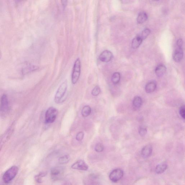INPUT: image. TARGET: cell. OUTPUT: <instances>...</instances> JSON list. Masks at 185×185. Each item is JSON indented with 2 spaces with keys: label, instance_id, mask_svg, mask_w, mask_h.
Wrapping results in <instances>:
<instances>
[{
  "label": "cell",
  "instance_id": "1",
  "mask_svg": "<svg viewBox=\"0 0 185 185\" xmlns=\"http://www.w3.org/2000/svg\"><path fill=\"white\" fill-rule=\"evenodd\" d=\"M67 80L63 82L60 85L55 94L54 101L57 104L63 102V99L67 89Z\"/></svg>",
  "mask_w": 185,
  "mask_h": 185
},
{
  "label": "cell",
  "instance_id": "2",
  "mask_svg": "<svg viewBox=\"0 0 185 185\" xmlns=\"http://www.w3.org/2000/svg\"><path fill=\"white\" fill-rule=\"evenodd\" d=\"M19 170L18 166H12L4 173L3 176V181L6 184L10 183L17 175Z\"/></svg>",
  "mask_w": 185,
  "mask_h": 185
},
{
  "label": "cell",
  "instance_id": "3",
  "mask_svg": "<svg viewBox=\"0 0 185 185\" xmlns=\"http://www.w3.org/2000/svg\"><path fill=\"white\" fill-rule=\"evenodd\" d=\"M9 110V102L8 97L5 94L1 96L0 100V116L5 118L8 114Z\"/></svg>",
  "mask_w": 185,
  "mask_h": 185
},
{
  "label": "cell",
  "instance_id": "4",
  "mask_svg": "<svg viewBox=\"0 0 185 185\" xmlns=\"http://www.w3.org/2000/svg\"><path fill=\"white\" fill-rule=\"evenodd\" d=\"M81 63L80 58H77L74 63L72 75V82L75 84L78 81L80 78L81 72Z\"/></svg>",
  "mask_w": 185,
  "mask_h": 185
},
{
  "label": "cell",
  "instance_id": "5",
  "mask_svg": "<svg viewBox=\"0 0 185 185\" xmlns=\"http://www.w3.org/2000/svg\"><path fill=\"white\" fill-rule=\"evenodd\" d=\"M15 128V123L13 122L4 134L0 137V151L2 149L3 146L6 142H8L11 137L14 131Z\"/></svg>",
  "mask_w": 185,
  "mask_h": 185
},
{
  "label": "cell",
  "instance_id": "6",
  "mask_svg": "<svg viewBox=\"0 0 185 185\" xmlns=\"http://www.w3.org/2000/svg\"><path fill=\"white\" fill-rule=\"evenodd\" d=\"M58 111L54 107H49L46 111L45 114V122L46 124H50L55 121L58 115Z\"/></svg>",
  "mask_w": 185,
  "mask_h": 185
},
{
  "label": "cell",
  "instance_id": "7",
  "mask_svg": "<svg viewBox=\"0 0 185 185\" xmlns=\"http://www.w3.org/2000/svg\"><path fill=\"white\" fill-rule=\"evenodd\" d=\"M64 172V169L62 167L57 166L53 168L50 172L51 179L54 181L61 179L63 177Z\"/></svg>",
  "mask_w": 185,
  "mask_h": 185
},
{
  "label": "cell",
  "instance_id": "8",
  "mask_svg": "<svg viewBox=\"0 0 185 185\" xmlns=\"http://www.w3.org/2000/svg\"><path fill=\"white\" fill-rule=\"evenodd\" d=\"M123 171L121 169L114 170L109 175V179L113 182H117L123 176Z\"/></svg>",
  "mask_w": 185,
  "mask_h": 185
},
{
  "label": "cell",
  "instance_id": "9",
  "mask_svg": "<svg viewBox=\"0 0 185 185\" xmlns=\"http://www.w3.org/2000/svg\"><path fill=\"white\" fill-rule=\"evenodd\" d=\"M71 167L73 169L85 171L87 170L89 167L84 160H80L74 163Z\"/></svg>",
  "mask_w": 185,
  "mask_h": 185
},
{
  "label": "cell",
  "instance_id": "10",
  "mask_svg": "<svg viewBox=\"0 0 185 185\" xmlns=\"http://www.w3.org/2000/svg\"><path fill=\"white\" fill-rule=\"evenodd\" d=\"M113 57V53L110 51L107 50L101 53L100 55L99 59L101 62L104 63H108L111 60Z\"/></svg>",
  "mask_w": 185,
  "mask_h": 185
},
{
  "label": "cell",
  "instance_id": "11",
  "mask_svg": "<svg viewBox=\"0 0 185 185\" xmlns=\"http://www.w3.org/2000/svg\"><path fill=\"white\" fill-rule=\"evenodd\" d=\"M152 147L151 145H147L142 149L141 154L144 158H147L151 156L152 152Z\"/></svg>",
  "mask_w": 185,
  "mask_h": 185
},
{
  "label": "cell",
  "instance_id": "12",
  "mask_svg": "<svg viewBox=\"0 0 185 185\" xmlns=\"http://www.w3.org/2000/svg\"><path fill=\"white\" fill-rule=\"evenodd\" d=\"M183 57V51L182 48H178L174 52L173 59L175 62H179L182 60Z\"/></svg>",
  "mask_w": 185,
  "mask_h": 185
},
{
  "label": "cell",
  "instance_id": "13",
  "mask_svg": "<svg viewBox=\"0 0 185 185\" xmlns=\"http://www.w3.org/2000/svg\"><path fill=\"white\" fill-rule=\"evenodd\" d=\"M166 67L164 65L160 64L156 67L155 72L158 77H161L163 76L166 73Z\"/></svg>",
  "mask_w": 185,
  "mask_h": 185
},
{
  "label": "cell",
  "instance_id": "14",
  "mask_svg": "<svg viewBox=\"0 0 185 185\" xmlns=\"http://www.w3.org/2000/svg\"><path fill=\"white\" fill-rule=\"evenodd\" d=\"M157 88V84L155 82L152 81L148 83L145 87V90L147 93H151L155 90Z\"/></svg>",
  "mask_w": 185,
  "mask_h": 185
},
{
  "label": "cell",
  "instance_id": "15",
  "mask_svg": "<svg viewBox=\"0 0 185 185\" xmlns=\"http://www.w3.org/2000/svg\"><path fill=\"white\" fill-rule=\"evenodd\" d=\"M142 39L140 36H138L133 39L132 42V47L133 48L136 49L140 46L142 42Z\"/></svg>",
  "mask_w": 185,
  "mask_h": 185
},
{
  "label": "cell",
  "instance_id": "16",
  "mask_svg": "<svg viewBox=\"0 0 185 185\" xmlns=\"http://www.w3.org/2000/svg\"><path fill=\"white\" fill-rule=\"evenodd\" d=\"M38 69L37 66L35 65L29 64L28 65L25 67L23 68L22 69V72L24 75L29 73V72H32V71L36 70Z\"/></svg>",
  "mask_w": 185,
  "mask_h": 185
},
{
  "label": "cell",
  "instance_id": "17",
  "mask_svg": "<svg viewBox=\"0 0 185 185\" xmlns=\"http://www.w3.org/2000/svg\"><path fill=\"white\" fill-rule=\"evenodd\" d=\"M148 18V15L145 12H142L139 13L137 20L138 23L142 24L146 22Z\"/></svg>",
  "mask_w": 185,
  "mask_h": 185
},
{
  "label": "cell",
  "instance_id": "18",
  "mask_svg": "<svg viewBox=\"0 0 185 185\" xmlns=\"http://www.w3.org/2000/svg\"><path fill=\"white\" fill-rule=\"evenodd\" d=\"M167 168V165L166 163L160 164L156 166L155 169L156 172L157 174H161L164 172Z\"/></svg>",
  "mask_w": 185,
  "mask_h": 185
},
{
  "label": "cell",
  "instance_id": "19",
  "mask_svg": "<svg viewBox=\"0 0 185 185\" xmlns=\"http://www.w3.org/2000/svg\"><path fill=\"white\" fill-rule=\"evenodd\" d=\"M142 104V98L139 96L135 97L133 101V107L135 108L139 109L140 108Z\"/></svg>",
  "mask_w": 185,
  "mask_h": 185
},
{
  "label": "cell",
  "instance_id": "20",
  "mask_svg": "<svg viewBox=\"0 0 185 185\" xmlns=\"http://www.w3.org/2000/svg\"><path fill=\"white\" fill-rule=\"evenodd\" d=\"M91 112L92 109L88 105L85 106L81 110L82 116L84 117H86L91 114Z\"/></svg>",
  "mask_w": 185,
  "mask_h": 185
},
{
  "label": "cell",
  "instance_id": "21",
  "mask_svg": "<svg viewBox=\"0 0 185 185\" xmlns=\"http://www.w3.org/2000/svg\"><path fill=\"white\" fill-rule=\"evenodd\" d=\"M121 79V75L119 72L114 73L111 77V80L113 84H116L119 82Z\"/></svg>",
  "mask_w": 185,
  "mask_h": 185
},
{
  "label": "cell",
  "instance_id": "22",
  "mask_svg": "<svg viewBox=\"0 0 185 185\" xmlns=\"http://www.w3.org/2000/svg\"><path fill=\"white\" fill-rule=\"evenodd\" d=\"M47 173L45 172H41L35 177V179L37 183H42V179L43 177L46 176Z\"/></svg>",
  "mask_w": 185,
  "mask_h": 185
},
{
  "label": "cell",
  "instance_id": "23",
  "mask_svg": "<svg viewBox=\"0 0 185 185\" xmlns=\"http://www.w3.org/2000/svg\"><path fill=\"white\" fill-rule=\"evenodd\" d=\"M70 156L69 155H67L60 157L59 159V162L61 164H64L69 162L70 160Z\"/></svg>",
  "mask_w": 185,
  "mask_h": 185
},
{
  "label": "cell",
  "instance_id": "24",
  "mask_svg": "<svg viewBox=\"0 0 185 185\" xmlns=\"http://www.w3.org/2000/svg\"><path fill=\"white\" fill-rule=\"evenodd\" d=\"M150 33H151L150 30L148 28H146L142 31V33H141L140 35H139V36H140L142 40H143L148 37Z\"/></svg>",
  "mask_w": 185,
  "mask_h": 185
},
{
  "label": "cell",
  "instance_id": "25",
  "mask_svg": "<svg viewBox=\"0 0 185 185\" xmlns=\"http://www.w3.org/2000/svg\"><path fill=\"white\" fill-rule=\"evenodd\" d=\"M101 92L100 88L98 86H96L92 91V95L94 96H97L99 95Z\"/></svg>",
  "mask_w": 185,
  "mask_h": 185
},
{
  "label": "cell",
  "instance_id": "26",
  "mask_svg": "<svg viewBox=\"0 0 185 185\" xmlns=\"http://www.w3.org/2000/svg\"><path fill=\"white\" fill-rule=\"evenodd\" d=\"M104 146L102 144L98 143L95 145V150L97 152H101L104 151Z\"/></svg>",
  "mask_w": 185,
  "mask_h": 185
},
{
  "label": "cell",
  "instance_id": "27",
  "mask_svg": "<svg viewBox=\"0 0 185 185\" xmlns=\"http://www.w3.org/2000/svg\"><path fill=\"white\" fill-rule=\"evenodd\" d=\"M147 129L145 126H142L139 127V132L141 136H145L147 133Z\"/></svg>",
  "mask_w": 185,
  "mask_h": 185
},
{
  "label": "cell",
  "instance_id": "28",
  "mask_svg": "<svg viewBox=\"0 0 185 185\" xmlns=\"http://www.w3.org/2000/svg\"><path fill=\"white\" fill-rule=\"evenodd\" d=\"M84 132L82 131L79 132L77 133V134L76 135V139L77 141H78V142H80V141H81L83 140V138H84Z\"/></svg>",
  "mask_w": 185,
  "mask_h": 185
},
{
  "label": "cell",
  "instance_id": "29",
  "mask_svg": "<svg viewBox=\"0 0 185 185\" xmlns=\"http://www.w3.org/2000/svg\"><path fill=\"white\" fill-rule=\"evenodd\" d=\"M180 116H181V117L183 118V119H185V107L184 106H183L181 107L180 110Z\"/></svg>",
  "mask_w": 185,
  "mask_h": 185
},
{
  "label": "cell",
  "instance_id": "30",
  "mask_svg": "<svg viewBox=\"0 0 185 185\" xmlns=\"http://www.w3.org/2000/svg\"><path fill=\"white\" fill-rule=\"evenodd\" d=\"M177 45L178 48H182L183 45V41L181 39H179L177 41Z\"/></svg>",
  "mask_w": 185,
  "mask_h": 185
},
{
  "label": "cell",
  "instance_id": "31",
  "mask_svg": "<svg viewBox=\"0 0 185 185\" xmlns=\"http://www.w3.org/2000/svg\"><path fill=\"white\" fill-rule=\"evenodd\" d=\"M62 4H63V7L66 6L67 4V0H62Z\"/></svg>",
  "mask_w": 185,
  "mask_h": 185
},
{
  "label": "cell",
  "instance_id": "32",
  "mask_svg": "<svg viewBox=\"0 0 185 185\" xmlns=\"http://www.w3.org/2000/svg\"><path fill=\"white\" fill-rule=\"evenodd\" d=\"M14 1L16 3H20L22 1V0H14Z\"/></svg>",
  "mask_w": 185,
  "mask_h": 185
},
{
  "label": "cell",
  "instance_id": "33",
  "mask_svg": "<svg viewBox=\"0 0 185 185\" xmlns=\"http://www.w3.org/2000/svg\"><path fill=\"white\" fill-rule=\"evenodd\" d=\"M1 57H2V54H1V52L0 50V60H1Z\"/></svg>",
  "mask_w": 185,
  "mask_h": 185
},
{
  "label": "cell",
  "instance_id": "34",
  "mask_svg": "<svg viewBox=\"0 0 185 185\" xmlns=\"http://www.w3.org/2000/svg\"><path fill=\"white\" fill-rule=\"evenodd\" d=\"M153 1H160V0H153Z\"/></svg>",
  "mask_w": 185,
  "mask_h": 185
}]
</instances>
